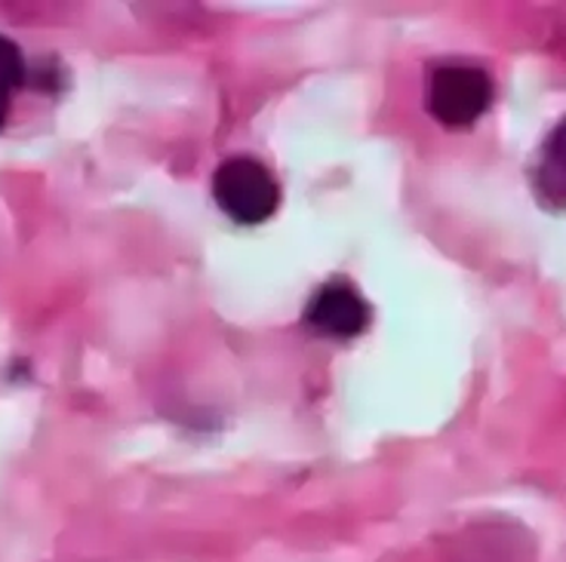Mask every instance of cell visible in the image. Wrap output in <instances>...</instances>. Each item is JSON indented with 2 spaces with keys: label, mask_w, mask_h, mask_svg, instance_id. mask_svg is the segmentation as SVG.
<instances>
[{
  "label": "cell",
  "mask_w": 566,
  "mask_h": 562,
  "mask_svg": "<svg viewBox=\"0 0 566 562\" xmlns=\"http://www.w3.org/2000/svg\"><path fill=\"white\" fill-rule=\"evenodd\" d=\"M369 320H373V310H369L367 298L342 277L317 286L314 296L308 298V308H305V326L321 338L360 336V332H367Z\"/></svg>",
  "instance_id": "3"
},
{
  "label": "cell",
  "mask_w": 566,
  "mask_h": 562,
  "mask_svg": "<svg viewBox=\"0 0 566 562\" xmlns=\"http://www.w3.org/2000/svg\"><path fill=\"white\" fill-rule=\"evenodd\" d=\"M493 96V77L481 65L443 62L428 74L424 105L440 127L468 129L490 112Z\"/></svg>",
  "instance_id": "1"
},
{
  "label": "cell",
  "mask_w": 566,
  "mask_h": 562,
  "mask_svg": "<svg viewBox=\"0 0 566 562\" xmlns=\"http://www.w3.org/2000/svg\"><path fill=\"white\" fill-rule=\"evenodd\" d=\"M212 200L234 225L269 222L281 206V184L253 157H231L212 172Z\"/></svg>",
  "instance_id": "2"
},
{
  "label": "cell",
  "mask_w": 566,
  "mask_h": 562,
  "mask_svg": "<svg viewBox=\"0 0 566 562\" xmlns=\"http://www.w3.org/2000/svg\"><path fill=\"white\" fill-rule=\"evenodd\" d=\"M538 200L552 210H566V117L548 132L533 169Z\"/></svg>",
  "instance_id": "4"
},
{
  "label": "cell",
  "mask_w": 566,
  "mask_h": 562,
  "mask_svg": "<svg viewBox=\"0 0 566 562\" xmlns=\"http://www.w3.org/2000/svg\"><path fill=\"white\" fill-rule=\"evenodd\" d=\"M22 84H25V56H22L19 43L0 34V129L10 117L15 93L22 89Z\"/></svg>",
  "instance_id": "5"
}]
</instances>
